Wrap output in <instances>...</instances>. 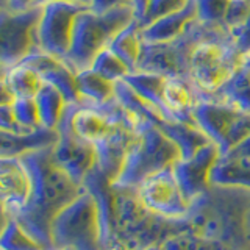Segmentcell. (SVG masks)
<instances>
[{"label": "cell", "mask_w": 250, "mask_h": 250, "mask_svg": "<svg viewBox=\"0 0 250 250\" xmlns=\"http://www.w3.org/2000/svg\"><path fill=\"white\" fill-rule=\"evenodd\" d=\"M30 194V178L19 158L0 156V203L14 217Z\"/></svg>", "instance_id": "obj_18"}, {"label": "cell", "mask_w": 250, "mask_h": 250, "mask_svg": "<svg viewBox=\"0 0 250 250\" xmlns=\"http://www.w3.org/2000/svg\"><path fill=\"white\" fill-rule=\"evenodd\" d=\"M11 216L8 214V211L5 209V207L0 203V231L3 230V227H5V224L8 222V219H10Z\"/></svg>", "instance_id": "obj_45"}, {"label": "cell", "mask_w": 250, "mask_h": 250, "mask_svg": "<svg viewBox=\"0 0 250 250\" xmlns=\"http://www.w3.org/2000/svg\"><path fill=\"white\" fill-rule=\"evenodd\" d=\"M121 250H125V249H121Z\"/></svg>", "instance_id": "obj_52"}, {"label": "cell", "mask_w": 250, "mask_h": 250, "mask_svg": "<svg viewBox=\"0 0 250 250\" xmlns=\"http://www.w3.org/2000/svg\"><path fill=\"white\" fill-rule=\"evenodd\" d=\"M231 38L234 47H236L242 57L250 53V14L239 28L231 31Z\"/></svg>", "instance_id": "obj_40"}, {"label": "cell", "mask_w": 250, "mask_h": 250, "mask_svg": "<svg viewBox=\"0 0 250 250\" xmlns=\"http://www.w3.org/2000/svg\"><path fill=\"white\" fill-rule=\"evenodd\" d=\"M242 64H244L250 70V53H247V55H244V57H242Z\"/></svg>", "instance_id": "obj_48"}, {"label": "cell", "mask_w": 250, "mask_h": 250, "mask_svg": "<svg viewBox=\"0 0 250 250\" xmlns=\"http://www.w3.org/2000/svg\"><path fill=\"white\" fill-rule=\"evenodd\" d=\"M21 64L31 67L42 78L44 83H49L53 88H57L67 104H78L80 102L75 80L77 72L64 60H60L41 50H33L21 61Z\"/></svg>", "instance_id": "obj_15"}, {"label": "cell", "mask_w": 250, "mask_h": 250, "mask_svg": "<svg viewBox=\"0 0 250 250\" xmlns=\"http://www.w3.org/2000/svg\"><path fill=\"white\" fill-rule=\"evenodd\" d=\"M114 127L119 125H113L96 105L84 104L80 100L72 117V128L78 138L94 146L100 139H104Z\"/></svg>", "instance_id": "obj_22"}, {"label": "cell", "mask_w": 250, "mask_h": 250, "mask_svg": "<svg viewBox=\"0 0 250 250\" xmlns=\"http://www.w3.org/2000/svg\"><path fill=\"white\" fill-rule=\"evenodd\" d=\"M50 231L57 250H102L97 208L84 188L75 200L55 216Z\"/></svg>", "instance_id": "obj_7"}, {"label": "cell", "mask_w": 250, "mask_h": 250, "mask_svg": "<svg viewBox=\"0 0 250 250\" xmlns=\"http://www.w3.org/2000/svg\"><path fill=\"white\" fill-rule=\"evenodd\" d=\"M41 5L25 11H0V66L10 69L27 57L35 47V28Z\"/></svg>", "instance_id": "obj_10"}, {"label": "cell", "mask_w": 250, "mask_h": 250, "mask_svg": "<svg viewBox=\"0 0 250 250\" xmlns=\"http://www.w3.org/2000/svg\"><path fill=\"white\" fill-rule=\"evenodd\" d=\"M246 233H247V241H249V246H250V209H249L247 217H246Z\"/></svg>", "instance_id": "obj_47"}, {"label": "cell", "mask_w": 250, "mask_h": 250, "mask_svg": "<svg viewBox=\"0 0 250 250\" xmlns=\"http://www.w3.org/2000/svg\"><path fill=\"white\" fill-rule=\"evenodd\" d=\"M0 130L13 131V133H30V131L23 130L21 125L18 124V121H16L11 104L0 105Z\"/></svg>", "instance_id": "obj_41"}, {"label": "cell", "mask_w": 250, "mask_h": 250, "mask_svg": "<svg viewBox=\"0 0 250 250\" xmlns=\"http://www.w3.org/2000/svg\"><path fill=\"white\" fill-rule=\"evenodd\" d=\"M230 0H194L195 18L205 23L224 25L225 11Z\"/></svg>", "instance_id": "obj_35"}, {"label": "cell", "mask_w": 250, "mask_h": 250, "mask_svg": "<svg viewBox=\"0 0 250 250\" xmlns=\"http://www.w3.org/2000/svg\"><path fill=\"white\" fill-rule=\"evenodd\" d=\"M203 99H214L236 108L238 111L250 113V70L241 61L221 88Z\"/></svg>", "instance_id": "obj_25"}, {"label": "cell", "mask_w": 250, "mask_h": 250, "mask_svg": "<svg viewBox=\"0 0 250 250\" xmlns=\"http://www.w3.org/2000/svg\"><path fill=\"white\" fill-rule=\"evenodd\" d=\"M89 67L94 72H97L99 75H102L113 83L124 80V78L130 74L128 66L125 64L113 50H109L108 47L102 49L96 57H94Z\"/></svg>", "instance_id": "obj_32"}, {"label": "cell", "mask_w": 250, "mask_h": 250, "mask_svg": "<svg viewBox=\"0 0 250 250\" xmlns=\"http://www.w3.org/2000/svg\"><path fill=\"white\" fill-rule=\"evenodd\" d=\"M57 141V130L42 127L30 133H13L0 130V156H3V158H19L27 152L55 146Z\"/></svg>", "instance_id": "obj_20"}, {"label": "cell", "mask_w": 250, "mask_h": 250, "mask_svg": "<svg viewBox=\"0 0 250 250\" xmlns=\"http://www.w3.org/2000/svg\"><path fill=\"white\" fill-rule=\"evenodd\" d=\"M5 80L14 99H33L44 84L42 78L25 64H16L6 69Z\"/></svg>", "instance_id": "obj_31"}, {"label": "cell", "mask_w": 250, "mask_h": 250, "mask_svg": "<svg viewBox=\"0 0 250 250\" xmlns=\"http://www.w3.org/2000/svg\"><path fill=\"white\" fill-rule=\"evenodd\" d=\"M231 33L224 25L194 19L177 39L170 42H144L136 70H147L164 77L189 78V62L194 49L208 39H227Z\"/></svg>", "instance_id": "obj_4"}, {"label": "cell", "mask_w": 250, "mask_h": 250, "mask_svg": "<svg viewBox=\"0 0 250 250\" xmlns=\"http://www.w3.org/2000/svg\"><path fill=\"white\" fill-rule=\"evenodd\" d=\"M0 250H45L35 239L23 231L14 217L8 219L3 230L0 231Z\"/></svg>", "instance_id": "obj_33"}, {"label": "cell", "mask_w": 250, "mask_h": 250, "mask_svg": "<svg viewBox=\"0 0 250 250\" xmlns=\"http://www.w3.org/2000/svg\"><path fill=\"white\" fill-rule=\"evenodd\" d=\"M242 61V55L234 47L233 38L208 39L192 52L189 62V80L195 97L203 99L216 92Z\"/></svg>", "instance_id": "obj_8"}, {"label": "cell", "mask_w": 250, "mask_h": 250, "mask_svg": "<svg viewBox=\"0 0 250 250\" xmlns=\"http://www.w3.org/2000/svg\"><path fill=\"white\" fill-rule=\"evenodd\" d=\"M136 191L141 202L150 211L163 217H185L189 208V202L185 199L180 189L172 167L148 177Z\"/></svg>", "instance_id": "obj_12"}, {"label": "cell", "mask_w": 250, "mask_h": 250, "mask_svg": "<svg viewBox=\"0 0 250 250\" xmlns=\"http://www.w3.org/2000/svg\"><path fill=\"white\" fill-rule=\"evenodd\" d=\"M133 21L135 13L130 5L116 6L104 13L94 11L89 6L83 8L75 18L70 47L64 61L75 72L89 67L94 57L108 47L117 31Z\"/></svg>", "instance_id": "obj_5"}, {"label": "cell", "mask_w": 250, "mask_h": 250, "mask_svg": "<svg viewBox=\"0 0 250 250\" xmlns=\"http://www.w3.org/2000/svg\"><path fill=\"white\" fill-rule=\"evenodd\" d=\"M221 150L214 143H208L189 158H180L174 163L172 170L185 199L192 202L211 186L209 174L216 164Z\"/></svg>", "instance_id": "obj_14"}, {"label": "cell", "mask_w": 250, "mask_h": 250, "mask_svg": "<svg viewBox=\"0 0 250 250\" xmlns=\"http://www.w3.org/2000/svg\"><path fill=\"white\" fill-rule=\"evenodd\" d=\"M164 105H166L172 119H178L183 122L192 121V106L197 102L194 86L189 80L182 77H167L163 91Z\"/></svg>", "instance_id": "obj_23"}, {"label": "cell", "mask_w": 250, "mask_h": 250, "mask_svg": "<svg viewBox=\"0 0 250 250\" xmlns=\"http://www.w3.org/2000/svg\"><path fill=\"white\" fill-rule=\"evenodd\" d=\"M33 99L38 108V116H39L41 127L49 128V130H57L58 124L61 121V116L64 113V108L67 105V102L62 97V94L57 88H53L52 84L44 83Z\"/></svg>", "instance_id": "obj_30"}, {"label": "cell", "mask_w": 250, "mask_h": 250, "mask_svg": "<svg viewBox=\"0 0 250 250\" xmlns=\"http://www.w3.org/2000/svg\"><path fill=\"white\" fill-rule=\"evenodd\" d=\"M83 5L50 0L41 5V16L35 28V47L36 50L50 53L60 60L67 57L72 28L77 14Z\"/></svg>", "instance_id": "obj_9"}, {"label": "cell", "mask_w": 250, "mask_h": 250, "mask_svg": "<svg viewBox=\"0 0 250 250\" xmlns=\"http://www.w3.org/2000/svg\"><path fill=\"white\" fill-rule=\"evenodd\" d=\"M166 78L167 77L155 74V72H147V70H133V72H130L124 78V82L127 83L139 97H143L146 102H148L152 106L158 109L161 116L164 117V121H174L172 116L169 114L166 105H164V99H163Z\"/></svg>", "instance_id": "obj_27"}, {"label": "cell", "mask_w": 250, "mask_h": 250, "mask_svg": "<svg viewBox=\"0 0 250 250\" xmlns=\"http://www.w3.org/2000/svg\"><path fill=\"white\" fill-rule=\"evenodd\" d=\"M114 191L117 241L125 250L164 244L169 238L188 230L185 217L167 219L153 213L141 202L136 189L114 186Z\"/></svg>", "instance_id": "obj_3"}, {"label": "cell", "mask_w": 250, "mask_h": 250, "mask_svg": "<svg viewBox=\"0 0 250 250\" xmlns=\"http://www.w3.org/2000/svg\"><path fill=\"white\" fill-rule=\"evenodd\" d=\"M249 209L250 189L211 185L189 203L185 222L189 231L230 250H250L246 233Z\"/></svg>", "instance_id": "obj_2"}, {"label": "cell", "mask_w": 250, "mask_h": 250, "mask_svg": "<svg viewBox=\"0 0 250 250\" xmlns=\"http://www.w3.org/2000/svg\"><path fill=\"white\" fill-rule=\"evenodd\" d=\"M30 178V194L23 208L14 216L31 239L45 250H57L52 241V222L60 211L83 192L53 160V146L19 156Z\"/></svg>", "instance_id": "obj_1"}, {"label": "cell", "mask_w": 250, "mask_h": 250, "mask_svg": "<svg viewBox=\"0 0 250 250\" xmlns=\"http://www.w3.org/2000/svg\"><path fill=\"white\" fill-rule=\"evenodd\" d=\"M143 33H141V25L135 19L130 22L127 27H124L113 36V39L108 44V49L113 50L125 64L128 66L130 72L136 70L138 61L143 52Z\"/></svg>", "instance_id": "obj_28"}, {"label": "cell", "mask_w": 250, "mask_h": 250, "mask_svg": "<svg viewBox=\"0 0 250 250\" xmlns=\"http://www.w3.org/2000/svg\"><path fill=\"white\" fill-rule=\"evenodd\" d=\"M138 138V133L125 127H114L108 135L94 144L96 150V167L109 182L114 183L124 167L125 158L131 144Z\"/></svg>", "instance_id": "obj_17"}, {"label": "cell", "mask_w": 250, "mask_h": 250, "mask_svg": "<svg viewBox=\"0 0 250 250\" xmlns=\"http://www.w3.org/2000/svg\"><path fill=\"white\" fill-rule=\"evenodd\" d=\"M14 96L11 94L10 88H8L5 77H0V105H8L13 104Z\"/></svg>", "instance_id": "obj_43"}, {"label": "cell", "mask_w": 250, "mask_h": 250, "mask_svg": "<svg viewBox=\"0 0 250 250\" xmlns=\"http://www.w3.org/2000/svg\"><path fill=\"white\" fill-rule=\"evenodd\" d=\"M209 183L250 189V153L236 150L221 153L211 169Z\"/></svg>", "instance_id": "obj_19"}, {"label": "cell", "mask_w": 250, "mask_h": 250, "mask_svg": "<svg viewBox=\"0 0 250 250\" xmlns=\"http://www.w3.org/2000/svg\"><path fill=\"white\" fill-rule=\"evenodd\" d=\"M250 14V0H230L229 8L225 11L224 27L231 33L239 28Z\"/></svg>", "instance_id": "obj_38"}, {"label": "cell", "mask_w": 250, "mask_h": 250, "mask_svg": "<svg viewBox=\"0 0 250 250\" xmlns=\"http://www.w3.org/2000/svg\"><path fill=\"white\" fill-rule=\"evenodd\" d=\"M166 250H230L221 242L209 241L189 230H185L164 242Z\"/></svg>", "instance_id": "obj_34"}, {"label": "cell", "mask_w": 250, "mask_h": 250, "mask_svg": "<svg viewBox=\"0 0 250 250\" xmlns=\"http://www.w3.org/2000/svg\"><path fill=\"white\" fill-rule=\"evenodd\" d=\"M131 8H133V13H135V19L141 21V18L144 16L146 10H147V5L150 0H128Z\"/></svg>", "instance_id": "obj_44"}, {"label": "cell", "mask_w": 250, "mask_h": 250, "mask_svg": "<svg viewBox=\"0 0 250 250\" xmlns=\"http://www.w3.org/2000/svg\"><path fill=\"white\" fill-rule=\"evenodd\" d=\"M143 250H166V249H164V244H155V246H148Z\"/></svg>", "instance_id": "obj_49"}, {"label": "cell", "mask_w": 250, "mask_h": 250, "mask_svg": "<svg viewBox=\"0 0 250 250\" xmlns=\"http://www.w3.org/2000/svg\"><path fill=\"white\" fill-rule=\"evenodd\" d=\"M177 160H180L177 146L156 125H150L138 133L121 174L113 185L138 189L148 177L172 167Z\"/></svg>", "instance_id": "obj_6"}, {"label": "cell", "mask_w": 250, "mask_h": 250, "mask_svg": "<svg viewBox=\"0 0 250 250\" xmlns=\"http://www.w3.org/2000/svg\"><path fill=\"white\" fill-rule=\"evenodd\" d=\"M11 105H13L16 121H18V124L23 130L35 131L38 128H41L35 99H14Z\"/></svg>", "instance_id": "obj_36"}, {"label": "cell", "mask_w": 250, "mask_h": 250, "mask_svg": "<svg viewBox=\"0 0 250 250\" xmlns=\"http://www.w3.org/2000/svg\"><path fill=\"white\" fill-rule=\"evenodd\" d=\"M239 111L236 108L214 99H197L192 106V121L214 143L221 153L225 152L227 136L233 119Z\"/></svg>", "instance_id": "obj_16"}, {"label": "cell", "mask_w": 250, "mask_h": 250, "mask_svg": "<svg viewBox=\"0 0 250 250\" xmlns=\"http://www.w3.org/2000/svg\"><path fill=\"white\" fill-rule=\"evenodd\" d=\"M75 80L78 96L84 104L100 105L114 99V83L94 72L91 67L77 70Z\"/></svg>", "instance_id": "obj_29"}, {"label": "cell", "mask_w": 250, "mask_h": 250, "mask_svg": "<svg viewBox=\"0 0 250 250\" xmlns=\"http://www.w3.org/2000/svg\"><path fill=\"white\" fill-rule=\"evenodd\" d=\"M83 188L88 191L97 208L99 236L102 250H121L116 230V191L113 183L104 174L92 167L83 180Z\"/></svg>", "instance_id": "obj_13"}, {"label": "cell", "mask_w": 250, "mask_h": 250, "mask_svg": "<svg viewBox=\"0 0 250 250\" xmlns=\"http://www.w3.org/2000/svg\"><path fill=\"white\" fill-rule=\"evenodd\" d=\"M114 99L130 113L133 121L136 122L138 133L150 127V125L158 127L160 122L164 121V117L158 109L152 106L148 102H146L143 97H139L124 80L114 83Z\"/></svg>", "instance_id": "obj_24"}, {"label": "cell", "mask_w": 250, "mask_h": 250, "mask_svg": "<svg viewBox=\"0 0 250 250\" xmlns=\"http://www.w3.org/2000/svg\"><path fill=\"white\" fill-rule=\"evenodd\" d=\"M2 10H3V8H2V6H0V11H2Z\"/></svg>", "instance_id": "obj_51"}, {"label": "cell", "mask_w": 250, "mask_h": 250, "mask_svg": "<svg viewBox=\"0 0 250 250\" xmlns=\"http://www.w3.org/2000/svg\"><path fill=\"white\" fill-rule=\"evenodd\" d=\"M249 136H250V113H242V111H239L236 114V117L233 119L231 127L229 130L225 152H229L231 147L239 144L241 141L247 139Z\"/></svg>", "instance_id": "obj_39"}, {"label": "cell", "mask_w": 250, "mask_h": 250, "mask_svg": "<svg viewBox=\"0 0 250 250\" xmlns=\"http://www.w3.org/2000/svg\"><path fill=\"white\" fill-rule=\"evenodd\" d=\"M158 128L174 143L180 152V158H189L211 141L197 125L183 121H161Z\"/></svg>", "instance_id": "obj_26"}, {"label": "cell", "mask_w": 250, "mask_h": 250, "mask_svg": "<svg viewBox=\"0 0 250 250\" xmlns=\"http://www.w3.org/2000/svg\"><path fill=\"white\" fill-rule=\"evenodd\" d=\"M5 74H6V69L0 66V77H5Z\"/></svg>", "instance_id": "obj_50"}, {"label": "cell", "mask_w": 250, "mask_h": 250, "mask_svg": "<svg viewBox=\"0 0 250 250\" xmlns=\"http://www.w3.org/2000/svg\"><path fill=\"white\" fill-rule=\"evenodd\" d=\"M42 0H8V10L11 11H25L33 6H39Z\"/></svg>", "instance_id": "obj_42"}, {"label": "cell", "mask_w": 250, "mask_h": 250, "mask_svg": "<svg viewBox=\"0 0 250 250\" xmlns=\"http://www.w3.org/2000/svg\"><path fill=\"white\" fill-rule=\"evenodd\" d=\"M78 104H67L64 108L57 127L58 141L53 146V160L77 185L83 186L84 177L96 164V150L92 144L78 138L72 128V117Z\"/></svg>", "instance_id": "obj_11"}, {"label": "cell", "mask_w": 250, "mask_h": 250, "mask_svg": "<svg viewBox=\"0 0 250 250\" xmlns=\"http://www.w3.org/2000/svg\"><path fill=\"white\" fill-rule=\"evenodd\" d=\"M188 2H189V0H150L144 16L141 18V21H138V23L141 25V28H143L156 19L180 11Z\"/></svg>", "instance_id": "obj_37"}, {"label": "cell", "mask_w": 250, "mask_h": 250, "mask_svg": "<svg viewBox=\"0 0 250 250\" xmlns=\"http://www.w3.org/2000/svg\"><path fill=\"white\" fill-rule=\"evenodd\" d=\"M194 19H197L195 18V5L194 0H189L180 11L164 16V18L156 19L143 27L141 33H143L144 42H170L182 35Z\"/></svg>", "instance_id": "obj_21"}, {"label": "cell", "mask_w": 250, "mask_h": 250, "mask_svg": "<svg viewBox=\"0 0 250 250\" xmlns=\"http://www.w3.org/2000/svg\"><path fill=\"white\" fill-rule=\"evenodd\" d=\"M45 2H50V0H42L41 5ZM60 2H67V3H77V5H83V6H91V0H60Z\"/></svg>", "instance_id": "obj_46"}]
</instances>
